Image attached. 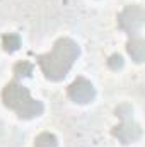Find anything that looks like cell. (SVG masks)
<instances>
[{
	"label": "cell",
	"instance_id": "5",
	"mask_svg": "<svg viewBox=\"0 0 145 147\" xmlns=\"http://www.w3.org/2000/svg\"><path fill=\"white\" fill-rule=\"evenodd\" d=\"M68 98L77 105H87L96 98V89L92 86V82L85 77H77L67 89Z\"/></svg>",
	"mask_w": 145,
	"mask_h": 147
},
{
	"label": "cell",
	"instance_id": "6",
	"mask_svg": "<svg viewBox=\"0 0 145 147\" xmlns=\"http://www.w3.org/2000/svg\"><path fill=\"white\" fill-rule=\"evenodd\" d=\"M126 51L132 57V60H135L137 63H142L145 58V41L142 39V36L128 38V41H126Z\"/></svg>",
	"mask_w": 145,
	"mask_h": 147
},
{
	"label": "cell",
	"instance_id": "7",
	"mask_svg": "<svg viewBox=\"0 0 145 147\" xmlns=\"http://www.w3.org/2000/svg\"><path fill=\"white\" fill-rule=\"evenodd\" d=\"M2 46L7 53H14L21 48V36L17 33H7L2 38Z\"/></svg>",
	"mask_w": 145,
	"mask_h": 147
},
{
	"label": "cell",
	"instance_id": "4",
	"mask_svg": "<svg viewBox=\"0 0 145 147\" xmlns=\"http://www.w3.org/2000/svg\"><path fill=\"white\" fill-rule=\"evenodd\" d=\"M113 137L118 139L121 144L128 146V144H135L142 139V127L138 123L133 121V116L130 118H121V123L116 125L111 130Z\"/></svg>",
	"mask_w": 145,
	"mask_h": 147
},
{
	"label": "cell",
	"instance_id": "3",
	"mask_svg": "<svg viewBox=\"0 0 145 147\" xmlns=\"http://www.w3.org/2000/svg\"><path fill=\"white\" fill-rule=\"evenodd\" d=\"M144 22L145 12L140 5H128L118 14V26L128 34V38L142 36Z\"/></svg>",
	"mask_w": 145,
	"mask_h": 147
},
{
	"label": "cell",
	"instance_id": "1",
	"mask_svg": "<svg viewBox=\"0 0 145 147\" xmlns=\"http://www.w3.org/2000/svg\"><path fill=\"white\" fill-rule=\"evenodd\" d=\"M80 55V46L70 38H58L48 53L38 55L36 62L48 80L58 82L67 77Z\"/></svg>",
	"mask_w": 145,
	"mask_h": 147
},
{
	"label": "cell",
	"instance_id": "10",
	"mask_svg": "<svg viewBox=\"0 0 145 147\" xmlns=\"http://www.w3.org/2000/svg\"><path fill=\"white\" fill-rule=\"evenodd\" d=\"M123 57L119 55V53H114V55H111L108 60V67L111 70H118V69H121L123 67Z\"/></svg>",
	"mask_w": 145,
	"mask_h": 147
},
{
	"label": "cell",
	"instance_id": "8",
	"mask_svg": "<svg viewBox=\"0 0 145 147\" xmlns=\"http://www.w3.org/2000/svg\"><path fill=\"white\" fill-rule=\"evenodd\" d=\"M33 70H34V65H33L31 62H28V60L17 62V63L14 65V77H15V80H19V79H28V77L33 75Z\"/></svg>",
	"mask_w": 145,
	"mask_h": 147
},
{
	"label": "cell",
	"instance_id": "2",
	"mask_svg": "<svg viewBox=\"0 0 145 147\" xmlns=\"http://www.w3.org/2000/svg\"><path fill=\"white\" fill-rule=\"evenodd\" d=\"M2 101L9 110L15 111L21 120H31L43 115V103L34 99L28 87H24L19 80H10L5 84L2 91Z\"/></svg>",
	"mask_w": 145,
	"mask_h": 147
},
{
	"label": "cell",
	"instance_id": "9",
	"mask_svg": "<svg viewBox=\"0 0 145 147\" xmlns=\"http://www.w3.org/2000/svg\"><path fill=\"white\" fill-rule=\"evenodd\" d=\"M34 147H58V140L53 134L43 132L34 139Z\"/></svg>",
	"mask_w": 145,
	"mask_h": 147
}]
</instances>
